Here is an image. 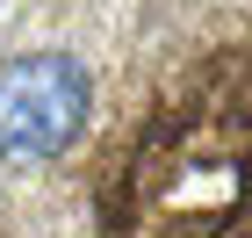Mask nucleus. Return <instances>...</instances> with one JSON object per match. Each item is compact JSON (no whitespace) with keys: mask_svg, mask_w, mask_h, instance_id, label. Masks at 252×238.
Wrapping results in <instances>:
<instances>
[{"mask_svg":"<svg viewBox=\"0 0 252 238\" xmlns=\"http://www.w3.org/2000/svg\"><path fill=\"white\" fill-rule=\"evenodd\" d=\"M87 173L94 238H252V0H137Z\"/></svg>","mask_w":252,"mask_h":238,"instance_id":"f257e3e1","label":"nucleus"},{"mask_svg":"<svg viewBox=\"0 0 252 238\" xmlns=\"http://www.w3.org/2000/svg\"><path fill=\"white\" fill-rule=\"evenodd\" d=\"M0 238H79V224L43 188V173H7L0 166Z\"/></svg>","mask_w":252,"mask_h":238,"instance_id":"7ed1b4c3","label":"nucleus"},{"mask_svg":"<svg viewBox=\"0 0 252 238\" xmlns=\"http://www.w3.org/2000/svg\"><path fill=\"white\" fill-rule=\"evenodd\" d=\"M108 65L94 36H15L0 58V166L7 173H58L94 144Z\"/></svg>","mask_w":252,"mask_h":238,"instance_id":"f03ea898","label":"nucleus"}]
</instances>
